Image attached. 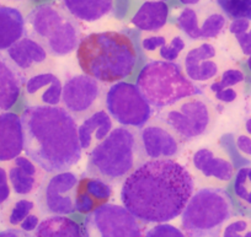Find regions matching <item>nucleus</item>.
<instances>
[{"instance_id":"f257e3e1","label":"nucleus","mask_w":251,"mask_h":237,"mask_svg":"<svg viewBox=\"0 0 251 237\" xmlns=\"http://www.w3.org/2000/svg\"><path fill=\"white\" fill-rule=\"evenodd\" d=\"M194 190L185 165L173 159L147 160L125 178L121 200L141 221L164 224L182 214Z\"/></svg>"},{"instance_id":"f03ea898","label":"nucleus","mask_w":251,"mask_h":237,"mask_svg":"<svg viewBox=\"0 0 251 237\" xmlns=\"http://www.w3.org/2000/svg\"><path fill=\"white\" fill-rule=\"evenodd\" d=\"M24 151L46 173L69 171L81 159L76 120L60 106H27L21 115Z\"/></svg>"},{"instance_id":"7ed1b4c3","label":"nucleus","mask_w":251,"mask_h":237,"mask_svg":"<svg viewBox=\"0 0 251 237\" xmlns=\"http://www.w3.org/2000/svg\"><path fill=\"white\" fill-rule=\"evenodd\" d=\"M75 52L83 74L105 84H115L131 76L138 60L131 37L117 31L85 36Z\"/></svg>"},{"instance_id":"20e7f679","label":"nucleus","mask_w":251,"mask_h":237,"mask_svg":"<svg viewBox=\"0 0 251 237\" xmlns=\"http://www.w3.org/2000/svg\"><path fill=\"white\" fill-rule=\"evenodd\" d=\"M136 85L149 105L158 111L203 93L186 76L177 62L151 60L139 71Z\"/></svg>"},{"instance_id":"39448f33","label":"nucleus","mask_w":251,"mask_h":237,"mask_svg":"<svg viewBox=\"0 0 251 237\" xmlns=\"http://www.w3.org/2000/svg\"><path fill=\"white\" fill-rule=\"evenodd\" d=\"M26 32L47 49L52 57H67L81 41L78 21L55 4H41L26 16Z\"/></svg>"},{"instance_id":"423d86ee","label":"nucleus","mask_w":251,"mask_h":237,"mask_svg":"<svg viewBox=\"0 0 251 237\" xmlns=\"http://www.w3.org/2000/svg\"><path fill=\"white\" fill-rule=\"evenodd\" d=\"M233 212V200L224 188L203 187L186 204L181 214V227L187 237H221Z\"/></svg>"},{"instance_id":"0eeeda50","label":"nucleus","mask_w":251,"mask_h":237,"mask_svg":"<svg viewBox=\"0 0 251 237\" xmlns=\"http://www.w3.org/2000/svg\"><path fill=\"white\" fill-rule=\"evenodd\" d=\"M138 155V137L133 130L113 128L106 139L90 151L88 170L91 176L106 181L122 180L134 170Z\"/></svg>"},{"instance_id":"6e6552de","label":"nucleus","mask_w":251,"mask_h":237,"mask_svg":"<svg viewBox=\"0 0 251 237\" xmlns=\"http://www.w3.org/2000/svg\"><path fill=\"white\" fill-rule=\"evenodd\" d=\"M158 119L183 142L207 134L213 128L216 117L208 98L196 95L160 111Z\"/></svg>"},{"instance_id":"1a4fd4ad","label":"nucleus","mask_w":251,"mask_h":237,"mask_svg":"<svg viewBox=\"0 0 251 237\" xmlns=\"http://www.w3.org/2000/svg\"><path fill=\"white\" fill-rule=\"evenodd\" d=\"M105 103L111 118L126 128L142 129L153 116V107L132 83L118 81L110 86Z\"/></svg>"},{"instance_id":"9d476101","label":"nucleus","mask_w":251,"mask_h":237,"mask_svg":"<svg viewBox=\"0 0 251 237\" xmlns=\"http://www.w3.org/2000/svg\"><path fill=\"white\" fill-rule=\"evenodd\" d=\"M84 231L86 237H143L138 219L117 204H105L89 214Z\"/></svg>"},{"instance_id":"9b49d317","label":"nucleus","mask_w":251,"mask_h":237,"mask_svg":"<svg viewBox=\"0 0 251 237\" xmlns=\"http://www.w3.org/2000/svg\"><path fill=\"white\" fill-rule=\"evenodd\" d=\"M186 167L194 181L207 183L211 187L226 185L235 175L230 157L214 146H201L190 152Z\"/></svg>"},{"instance_id":"f8f14e48","label":"nucleus","mask_w":251,"mask_h":237,"mask_svg":"<svg viewBox=\"0 0 251 237\" xmlns=\"http://www.w3.org/2000/svg\"><path fill=\"white\" fill-rule=\"evenodd\" d=\"M176 27L192 41H211L224 32L228 19L221 9L209 5L185 6L175 16Z\"/></svg>"},{"instance_id":"ddd939ff","label":"nucleus","mask_w":251,"mask_h":237,"mask_svg":"<svg viewBox=\"0 0 251 237\" xmlns=\"http://www.w3.org/2000/svg\"><path fill=\"white\" fill-rule=\"evenodd\" d=\"M78 176L71 171L57 172L45 180L38 190L40 208L53 216H67L75 212L74 195Z\"/></svg>"},{"instance_id":"4468645a","label":"nucleus","mask_w":251,"mask_h":237,"mask_svg":"<svg viewBox=\"0 0 251 237\" xmlns=\"http://www.w3.org/2000/svg\"><path fill=\"white\" fill-rule=\"evenodd\" d=\"M101 96L100 81L85 74L73 75L63 84L62 105L74 118L83 117L95 108Z\"/></svg>"},{"instance_id":"2eb2a0df","label":"nucleus","mask_w":251,"mask_h":237,"mask_svg":"<svg viewBox=\"0 0 251 237\" xmlns=\"http://www.w3.org/2000/svg\"><path fill=\"white\" fill-rule=\"evenodd\" d=\"M181 67L194 84H207L221 74L218 49L209 41H199L182 55Z\"/></svg>"},{"instance_id":"dca6fc26","label":"nucleus","mask_w":251,"mask_h":237,"mask_svg":"<svg viewBox=\"0 0 251 237\" xmlns=\"http://www.w3.org/2000/svg\"><path fill=\"white\" fill-rule=\"evenodd\" d=\"M137 137L139 154L148 160L173 159L180 150L181 142L163 123H149L144 125Z\"/></svg>"},{"instance_id":"f3484780","label":"nucleus","mask_w":251,"mask_h":237,"mask_svg":"<svg viewBox=\"0 0 251 237\" xmlns=\"http://www.w3.org/2000/svg\"><path fill=\"white\" fill-rule=\"evenodd\" d=\"M141 46L147 58L161 62H177L186 50V41L181 31L168 25L158 32L146 33Z\"/></svg>"},{"instance_id":"a211bd4d","label":"nucleus","mask_w":251,"mask_h":237,"mask_svg":"<svg viewBox=\"0 0 251 237\" xmlns=\"http://www.w3.org/2000/svg\"><path fill=\"white\" fill-rule=\"evenodd\" d=\"M6 54L23 75L24 72L37 74L48 71V68L53 64L52 55L47 49L28 35H25L15 45L11 46L6 50Z\"/></svg>"},{"instance_id":"6ab92c4d","label":"nucleus","mask_w":251,"mask_h":237,"mask_svg":"<svg viewBox=\"0 0 251 237\" xmlns=\"http://www.w3.org/2000/svg\"><path fill=\"white\" fill-rule=\"evenodd\" d=\"M113 190L106 180L96 176H83L78 180L74 195L75 212L91 214L102 205L108 204Z\"/></svg>"},{"instance_id":"aec40b11","label":"nucleus","mask_w":251,"mask_h":237,"mask_svg":"<svg viewBox=\"0 0 251 237\" xmlns=\"http://www.w3.org/2000/svg\"><path fill=\"white\" fill-rule=\"evenodd\" d=\"M28 106H59L62 103L63 83L50 71L33 74L24 84Z\"/></svg>"},{"instance_id":"412c9836","label":"nucleus","mask_w":251,"mask_h":237,"mask_svg":"<svg viewBox=\"0 0 251 237\" xmlns=\"http://www.w3.org/2000/svg\"><path fill=\"white\" fill-rule=\"evenodd\" d=\"M45 171L27 156H18L8 172L9 183L18 195H30L45 182Z\"/></svg>"},{"instance_id":"4be33fe9","label":"nucleus","mask_w":251,"mask_h":237,"mask_svg":"<svg viewBox=\"0 0 251 237\" xmlns=\"http://www.w3.org/2000/svg\"><path fill=\"white\" fill-rule=\"evenodd\" d=\"M21 117L13 112L0 113V163L15 160L24 151Z\"/></svg>"},{"instance_id":"5701e85b","label":"nucleus","mask_w":251,"mask_h":237,"mask_svg":"<svg viewBox=\"0 0 251 237\" xmlns=\"http://www.w3.org/2000/svg\"><path fill=\"white\" fill-rule=\"evenodd\" d=\"M245 84V74L239 68H226L208 83L206 94L219 103H233L240 97Z\"/></svg>"},{"instance_id":"b1692460","label":"nucleus","mask_w":251,"mask_h":237,"mask_svg":"<svg viewBox=\"0 0 251 237\" xmlns=\"http://www.w3.org/2000/svg\"><path fill=\"white\" fill-rule=\"evenodd\" d=\"M113 129V119L107 111L99 110L85 117L78 125V138L81 150L91 151Z\"/></svg>"},{"instance_id":"393cba45","label":"nucleus","mask_w":251,"mask_h":237,"mask_svg":"<svg viewBox=\"0 0 251 237\" xmlns=\"http://www.w3.org/2000/svg\"><path fill=\"white\" fill-rule=\"evenodd\" d=\"M24 75L8 57L0 53V113L8 112L18 102Z\"/></svg>"},{"instance_id":"a878e982","label":"nucleus","mask_w":251,"mask_h":237,"mask_svg":"<svg viewBox=\"0 0 251 237\" xmlns=\"http://www.w3.org/2000/svg\"><path fill=\"white\" fill-rule=\"evenodd\" d=\"M169 5L165 1L147 0L139 6L131 19L132 25L146 33H154L163 30L168 25Z\"/></svg>"},{"instance_id":"bb28decb","label":"nucleus","mask_w":251,"mask_h":237,"mask_svg":"<svg viewBox=\"0 0 251 237\" xmlns=\"http://www.w3.org/2000/svg\"><path fill=\"white\" fill-rule=\"evenodd\" d=\"M62 8L76 21L96 23L110 15L115 0H59Z\"/></svg>"},{"instance_id":"cd10ccee","label":"nucleus","mask_w":251,"mask_h":237,"mask_svg":"<svg viewBox=\"0 0 251 237\" xmlns=\"http://www.w3.org/2000/svg\"><path fill=\"white\" fill-rule=\"evenodd\" d=\"M26 35V19L18 8L0 6V52L8 50Z\"/></svg>"},{"instance_id":"c85d7f7f","label":"nucleus","mask_w":251,"mask_h":237,"mask_svg":"<svg viewBox=\"0 0 251 237\" xmlns=\"http://www.w3.org/2000/svg\"><path fill=\"white\" fill-rule=\"evenodd\" d=\"M32 237H86L83 227L67 216H50L40 222Z\"/></svg>"},{"instance_id":"c756f323","label":"nucleus","mask_w":251,"mask_h":237,"mask_svg":"<svg viewBox=\"0 0 251 237\" xmlns=\"http://www.w3.org/2000/svg\"><path fill=\"white\" fill-rule=\"evenodd\" d=\"M217 5L231 20L245 19L251 21V0H217Z\"/></svg>"},{"instance_id":"7c9ffc66","label":"nucleus","mask_w":251,"mask_h":237,"mask_svg":"<svg viewBox=\"0 0 251 237\" xmlns=\"http://www.w3.org/2000/svg\"><path fill=\"white\" fill-rule=\"evenodd\" d=\"M234 193L236 198L246 207L251 208V167L239 168L234 178Z\"/></svg>"},{"instance_id":"2f4dec72","label":"nucleus","mask_w":251,"mask_h":237,"mask_svg":"<svg viewBox=\"0 0 251 237\" xmlns=\"http://www.w3.org/2000/svg\"><path fill=\"white\" fill-rule=\"evenodd\" d=\"M36 204L30 199H19L14 203L8 216V222L13 226H20L21 222L35 210Z\"/></svg>"},{"instance_id":"473e14b6","label":"nucleus","mask_w":251,"mask_h":237,"mask_svg":"<svg viewBox=\"0 0 251 237\" xmlns=\"http://www.w3.org/2000/svg\"><path fill=\"white\" fill-rule=\"evenodd\" d=\"M222 237H251V222L248 219H234L222 230Z\"/></svg>"},{"instance_id":"72a5a7b5","label":"nucleus","mask_w":251,"mask_h":237,"mask_svg":"<svg viewBox=\"0 0 251 237\" xmlns=\"http://www.w3.org/2000/svg\"><path fill=\"white\" fill-rule=\"evenodd\" d=\"M236 149L245 156L251 157V117L244 122L235 138Z\"/></svg>"},{"instance_id":"f704fd0d","label":"nucleus","mask_w":251,"mask_h":237,"mask_svg":"<svg viewBox=\"0 0 251 237\" xmlns=\"http://www.w3.org/2000/svg\"><path fill=\"white\" fill-rule=\"evenodd\" d=\"M144 237H187L182 230L170 224H158L147 231Z\"/></svg>"},{"instance_id":"c9c22d12","label":"nucleus","mask_w":251,"mask_h":237,"mask_svg":"<svg viewBox=\"0 0 251 237\" xmlns=\"http://www.w3.org/2000/svg\"><path fill=\"white\" fill-rule=\"evenodd\" d=\"M10 183L6 171L0 167V204H4L10 197Z\"/></svg>"},{"instance_id":"e433bc0d","label":"nucleus","mask_w":251,"mask_h":237,"mask_svg":"<svg viewBox=\"0 0 251 237\" xmlns=\"http://www.w3.org/2000/svg\"><path fill=\"white\" fill-rule=\"evenodd\" d=\"M238 43L239 48H240L241 53L246 57H250L251 55V28L246 32L241 33V35L234 36Z\"/></svg>"},{"instance_id":"4c0bfd02","label":"nucleus","mask_w":251,"mask_h":237,"mask_svg":"<svg viewBox=\"0 0 251 237\" xmlns=\"http://www.w3.org/2000/svg\"><path fill=\"white\" fill-rule=\"evenodd\" d=\"M251 28L250 20H245V19H236V20H231L229 24V32L233 36L241 35V33L246 32Z\"/></svg>"},{"instance_id":"58836bf2","label":"nucleus","mask_w":251,"mask_h":237,"mask_svg":"<svg viewBox=\"0 0 251 237\" xmlns=\"http://www.w3.org/2000/svg\"><path fill=\"white\" fill-rule=\"evenodd\" d=\"M40 225V217L36 214H30L23 222L20 224V229L25 232H32L35 231L36 229Z\"/></svg>"},{"instance_id":"ea45409f","label":"nucleus","mask_w":251,"mask_h":237,"mask_svg":"<svg viewBox=\"0 0 251 237\" xmlns=\"http://www.w3.org/2000/svg\"><path fill=\"white\" fill-rule=\"evenodd\" d=\"M0 237H32L28 232L19 229H8L0 232Z\"/></svg>"},{"instance_id":"a19ab883","label":"nucleus","mask_w":251,"mask_h":237,"mask_svg":"<svg viewBox=\"0 0 251 237\" xmlns=\"http://www.w3.org/2000/svg\"><path fill=\"white\" fill-rule=\"evenodd\" d=\"M185 6H199L203 3V0H178Z\"/></svg>"},{"instance_id":"79ce46f5","label":"nucleus","mask_w":251,"mask_h":237,"mask_svg":"<svg viewBox=\"0 0 251 237\" xmlns=\"http://www.w3.org/2000/svg\"><path fill=\"white\" fill-rule=\"evenodd\" d=\"M246 63H248V67H249V69H250V71H251V55L248 58V62H246Z\"/></svg>"},{"instance_id":"37998d69","label":"nucleus","mask_w":251,"mask_h":237,"mask_svg":"<svg viewBox=\"0 0 251 237\" xmlns=\"http://www.w3.org/2000/svg\"><path fill=\"white\" fill-rule=\"evenodd\" d=\"M9 1H14V3H23V1H26V0H9Z\"/></svg>"},{"instance_id":"c03bdc74","label":"nucleus","mask_w":251,"mask_h":237,"mask_svg":"<svg viewBox=\"0 0 251 237\" xmlns=\"http://www.w3.org/2000/svg\"><path fill=\"white\" fill-rule=\"evenodd\" d=\"M151 1H165V3H166L168 0H151Z\"/></svg>"}]
</instances>
